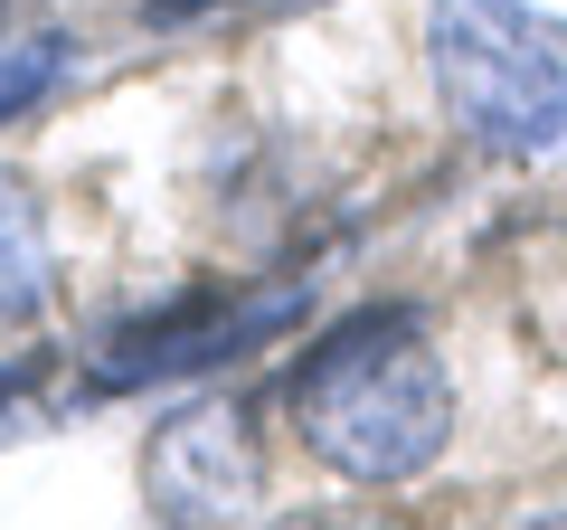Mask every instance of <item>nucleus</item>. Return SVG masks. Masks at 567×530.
Segmentation results:
<instances>
[{"label": "nucleus", "instance_id": "1", "mask_svg": "<svg viewBox=\"0 0 567 530\" xmlns=\"http://www.w3.org/2000/svg\"><path fill=\"white\" fill-rule=\"evenodd\" d=\"M284 408L341 483H416L454 446V379L416 313H350L303 350Z\"/></svg>", "mask_w": 567, "mask_h": 530}, {"label": "nucleus", "instance_id": "2", "mask_svg": "<svg viewBox=\"0 0 567 530\" xmlns=\"http://www.w3.org/2000/svg\"><path fill=\"white\" fill-rule=\"evenodd\" d=\"M435 95L483 152L529 162L567 143V29L529 0H435L425 10Z\"/></svg>", "mask_w": 567, "mask_h": 530}, {"label": "nucleus", "instance_id": "3", "mask_svg": "<svg viewBox=\"0 0 567 530\" xmlns=\"http://www.w3.org/2000/svg\"><path fill=\"white\" fill-rule=\"evenodd\" d=\"M256 492H265V446L237 398H199L152 427V455H142L152 521H237V511H256Z\"/></svg>", "mask_w": 567, "mask_h": 530}, {"label": "nucleus", "instance_id": "4", "mask_svg": "<svg viewBox=\"0 0 567 530\" xmlns=\"http://www.w3.org/2000/svg\"><path fill=\"white\" fill-rule=\"evenodd\" d=\"M303 313V294H256V304H227V294H181V304L142 313V323H123L114 342H104L95 360V388H142V379H181V369H218L237 360V350L275 342L284 323Z\"/></svg>", "mask_w": 567, "mask_h": 530}, {"label": "nucleus", "instance_id": "5", "mask_svg": "<svg viewBox=\"0 0 567 530\" xmlns=\"http://www.w3.org/2000/svg\"><path fill=\"white\" fill-rule=\"evenodd\" d=\"M48 304V227L10 171H0V323H29Z\"/></svg>", "mask_w": 567, "mask_h": 530}, {"label": "nucleus", "instance_id": "6", "mask_svg": "<svg viewBox=\"0 0 567 530\" xmlns=\"http://www.w3.org/2000/svg\"><path fill=\"white\" fill-rule=\"evenodd\" d=\"M66 58H76L66 29H39V39H10V48H0V123H20L29 104L66 77Z\"/></svg>", "mask_w": 567, "mask_h": 530}, {"label": "nucleus", "instance_id": "7", "mask_svg": "<svg viewBox=\"0 0 567 530\" xmlns=\"http://www.w3.org/2000/svg\"><path fill=\"white\" fill-rule=\"evenodd\" d=\"M20 388H29V369H0V427L20 417Z\"/></svg>", "mask_w": 567, "mask_h": 530}, {"label": "nucleus", "instance_id": "8", "mask_svg": "<svg viewBox=\"0 0 567 530\" xmlns=\"http://www.w3.org/2000/svg\"><path fill=\"white\" fill-rule=\"evenodd\" d=\"M0 10H10V0H0Z\"/></svg>", "mask_w": 567, "mask_h": 530}]
</instances>
